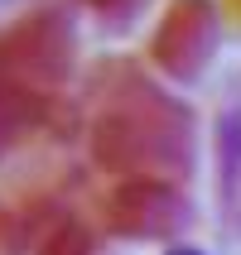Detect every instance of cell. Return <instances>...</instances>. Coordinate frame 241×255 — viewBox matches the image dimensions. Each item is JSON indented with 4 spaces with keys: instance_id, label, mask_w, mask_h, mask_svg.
Returning <instances> with one entry per match:
<instances>
[{
    "instance_id": "obj_1",
    "label": "cell",
    "mask_w": 241,
    "mask_h": 255,
    "mask_svg": "<svg viewBox=\"0 0 241 255\" xmlns=\"http://www.w3.org/2000/svg\"><path fill=\"white\" fill-rule=\"evenodd\" d=\"M164 255H203V251H193V246H174V251H164Z\"/></svg>"
}]
</instances>
